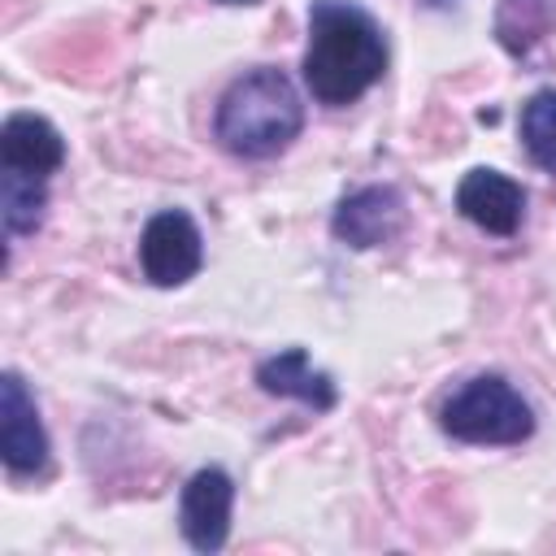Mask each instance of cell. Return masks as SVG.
<instances>
[{
	"label": "cell",
	"mask_w": 556,
	"mask_h": 556,
	"mask_svg": "<svg viewBox=\"0 0 556 556\" xmlns=\"http://www.w3.org/2000/svg\"><path fill=\"white\" fill-rule=\"evenodd\" d=\"M439 426L443 434L478 447H513L534 434V408L526 395L500 378V374H478L460 382L443 404H439Z\"/></svg>",
	"instance_id": "3957f363"
},
{
	"label": "cell",
	"mask_w": 556,
	"mask_h": 556,
	"mask_svg": "<svg viewBox=\"0 0 556 556\" xmlns=\"http://www.w3.org/2000/svg\"><path fill=\"white\" fill-rule=\"evenodd\" d=\"M521 143L530 161L547 174H556V91L543 87L521 104Z\"/></svg>",
	"instance_id": "4fadbf2b"
},
{
	"label": "cell",
	"mask_w": 556,
	"mask_h": 556,
	"mask_svg": "<svg viewBox=\"0 0 556 556\" xmlns=\"http://www.w3.org/2000/svg\"><path fill=\"white\" fill-rule=\"evenodd\" d=\"M304 83L317 104L343 109L356 104L387 74V39L378 22L352 0H313L308 9V48Z\"/></svg>",
	"instance_id": "6da1fadb"
},
{
	"label": "cell",
	"mask_w": 556,
	"mask_h": 556,
	"mask_svg": "<svg viewBox=\"0 0 556 556\" xmlns=\"http://www.w3.org/2000/svg\"><path fill=\"white\" fill-rule=\"evenodd\" d=\"M0 165L17 169V174L48 178L65 165V139L39 113H9L0 126Z\"/></svg>",
	"instance_id": "9c48e42d"
},
{
	"label": "cell",
	"mask_w": 556,
	"mask_h": 556,
	"mask_svg": "<svg viewBox=\"0 0 556 556\" xmlns=\"http://www.w3.org/2000/svg\"><path fill=\"white\" fill-rule=\"evenodd\" d=\"M0 456L17 478H30L48 465V434L39 421V404L17 369H4L0 378Z\"/></svg>",
	"instance_id": "8992f818"
},
{
	"label": "cell",
	"mask_w": 556,
	"mask_h": 556,
	"mask_svg": "<svg viewBox=\"0 0 556 556\" xmlns=\"http://www.w3.org/2000/svg\"><path fill=\"white\" fill-rule=\"evenodd\" d=\"M222 4H256V0H222Z\"/></svg>",
	"instance_id": "5bb4252c"
},
{
	"label": "cell",
	"mask_w": 556,
	"mask_h": 556,
	"mask_svg": "<svg viewBox=\"0 0 556 556\" xmlns=\"http://www.w3.org/2000/svg\"><path fill=\"white\" fill-rule=\"evenodd\" d=\"M404 222H408V204L400 195V187L391 182H374V187H361L352 195H343L330 213V235L348 248H382L391 239L404 235Z\"/></svg>",
	"instance_id": "5b68a950"
},
{
	"label": "cell",
	"mask_w": 556,
	"mask_h": 556,
	"mask_svg": "<svg viewBox=\"0 0 556 556\" xmlns=\"http://www.w3.org/2000/svg\"><path fill=\"white\" fill-rule=\"evenodd\" d=\"M139 265L152 287H182L187 278H195L204 265V239L191 213L182 208L152 213L139 235Z\"/></svg>",
	"instance_id": "277c9868"
},
{
	"label": "cell",
	"mask_w": 556,
	"mask_h": 556,
	"mask_svg": "<svg viewBox=\"0 0 556 556\" xmlns=\"http://www.w3.org/2000/svg\"><path fill=\"white\" fill-rule=\"evenodd\" d=\"M43 208H48V187H43V178L17 174V169H4V174H0V217H4V235H9V239L35 235L39 222H43Z\"/></svg>",
	"instance_id": "8fae6325"
},
{
	"label": "cell",
	"mask_w": 556,
	"mask_h": 556,
	"mask_svg": "<svg viewBox=\"0 0 556 556\" xmlns=\"http://www.w3.org/2000/svg\"><path fill=\"white\" fill-rule=\"evenodd\" d=\"M230 508H235V482L226 469L208 465L195 469L178 495V530L195 552H222L230 534Z\"/></svg>",
	"instance_id": "52a82bcc"
},
{
	"label": "cell",
	"mask_w": 556,
	"mask_h": 556,
	"mask_svg": "<svg viewBox=\"0 0 556 556\" xmlns=\"http://www.w3.org/2000/svg\"><path fill=\"white\" fill-rule=\"evenodd\" d=\"M552 26H556V0H500L495 30L508 52H526Z\"/></svg>",
	"instance_id": "7c38bea8"
},
{
	"label": "cell",
	"mask_w": 556,
	"mask_h": 556,
	"mask_svg": "<svg viewBox=\"0 0 556 556\" xmlns=\"http://www.w3.org/2000/svg\"><path fill=\"white\" fill-rule=\"evenodd\" d=\"M456 208L465 222H473L478 230L495 235V239H508L517 235L521 217H526V187L500 169H469L456 187Z\"/></svg>",
	"instance_id": "ba28073f"
},
{
	"label": "cell",
	"mask_w": 556,
	"mask_h": 556,
	"mask_svg": "<svg viewBox=\"0 0 556 556\" xmlns=\"http://www.w3.org/2000/svg\"><path fill=\"white\" fill-rule=\"evenodd\" d=\"M300 130H304V100L295 83L274 65H256L239 74L222 91L213 113L217 143L243 161H269L287 152Z\"/></svg>",
	"instance_id": "7a4b0ae2"
},
{
	"label": "cell",
	"mask_w": 556,
	"mask_h": 556,
	"mask_svg": "<svg viewBox=\"0 0 556 556\" xmlns=\"http://www.w3.org/2000/svg\"><path fill=\"white\" fill-rule=\"evenodd\" d=\"M256 382H261L265 395L300 400V404H308L313 413H330L334 400H339L330 374H326V369H313V361H308L304 348H287V352L261 361V365H256Z\"/></svg>",
	"instance_id": "30bf717a"
}]
</instances>
